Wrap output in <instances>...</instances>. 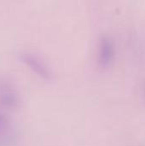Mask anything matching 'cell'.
<instances>
[{"label": "cell", "instance_id": "6da1fadb", "mask_svg": "<svg viewBox=\"0 0 145 146\" xmlns=\"http://www.w3.org/2000/svg\"><path fill=\"white\" fill-rule=\"evenodd\" d=\"M20 105L21 98L15 88L7 83H0V106L4 110L15 111Z\"/></svg>", "mask_w": 145, "mask_h": 146}, {"label": "cell", "instance_id": "277c9868", "mask_svg": "<svg viewBox=\"0 0 145 146\" xmlns=\"http://www.w3.org/2000/svg\"><path fill=\"white\" fill-rule=\"evenodd\" d=\"M114 55H115V48L112 40L108 37L103 38L99 44V52H98L99 64L103 68L109 67L113 62Z\"/></svg>", "mask_w": 145, "mask_h": 146}, {"label": "cell", "instance_id": "3957f363", "mask_svg": "<svg viewBox=\"0 0 145 146\" xmlns=\"http://www.w3.org/2000/svg\"><path fill=\"white\" fill-rule=\"evenodd\" d=\"M15 136L7 115L0 111V146H15Z\"/></svg>", "mask_w": 145, "mask_h": 146}, {"label": "cell", "instance_id": "7a4b0ae2", "mask_svg": "<svg viewBox=\"0 0 145 146\" xmlns=\"http://www.w3.org/2000/svg\"><path fill=\"white\" fill-rule=\"evenodd\" d=\"M21 60L27 68H29L41 79L49 80L52 78V74L50 68H48V67L45 65L44 62H43V61H41L33 54L28 52L22 53L21 55Z\"/></svg>", "mask_w": 145, "mask_h": 146}]
</instances>
